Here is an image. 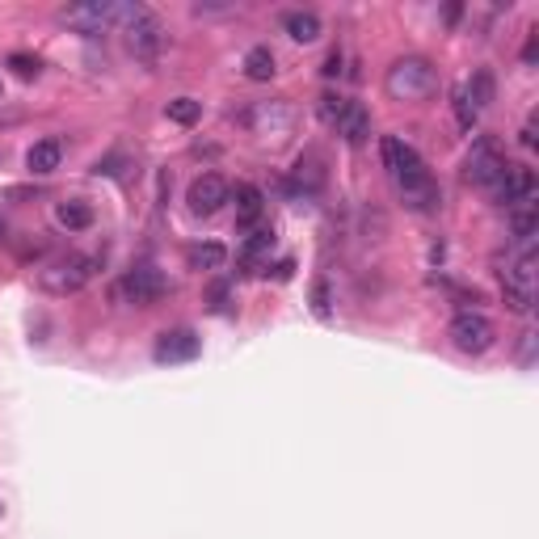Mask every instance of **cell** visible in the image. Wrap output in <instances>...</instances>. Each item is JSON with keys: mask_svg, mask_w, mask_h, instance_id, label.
<instances>
[{"mask_svg": "<svg viewBox=\"0 0 539 539\" xmlns=\"http://www.w3.org/2000/svg\"><path fill=\"white\" fill-rule=\"evenodd\" d=\"M379 156H384V169L392 177V186L401 190V198L413 211H434L438 207V186H434V177H430L426 161L417 156L413 144H405L401 135H384Z\"/></svg>", "mask_w": 539, "mask_h": 539, "instance_id": "1", "label": "cell"}, {"mask_svg": "<svg viewBox=\"0 0 539 539\" xmlns=\"http://www.w3.org/2000/svg\"><path fill=\"white\" fill-rule=\"evenodd\" d=\"M384 89H388L392 102H426V97L438 89V72L426 55H405L388 68Z\"/></svg>", "mask_w": 539, "mask_h": 539, "instance_id": "2", "label": "cell"}, {"mask_svg": "<svg viewBox=\"0 0 539 539\" xmlns=\"http://www.w3.org/2000/svg\"><path fill=\"white\" fill-rule=\"evenodd\" d=\"M93 257L85 253H68V257H55V262H47L43 270H38V287H43L47 295H76L89 278H93Z\"/></svg>", "mask_w": 539, "mask_h": 539, "instance_id": "3", "label": "cell"}, {"mask_svg": "<svg viewBox=\"0 0 539 539\" xmlns=\"http://www.w3.org/2000/svg\"><path fill=\"white\" fill-rule=\"evenodd\" d=\"M123 26H127L131 55L139 59V64H156V55H161V47H165V30H161V22H156V13L144 9V5H127Z\"/></svg>", "mask_w": 539, "mask_h": 539, "instance_id": "4", "label": "cell"}, {"mask_svg": "<svg viewBox=\"0 0 539 539\" xmlns=\"http://www.w3.org/2000/svg\"><path fill=\"white\" fill-rule=\"evenodd\" d=\"M502 291H506V308L510 312L527 316L535 308V249H523L502 270Z\"/></svg>", "mask_w": 539, "mask_h": 539, "instance_id": "5", "label": "cell"}, {"mask_svg": "<svg viewBox=\"0 0 539 539\" xmlns=\"http://www.w3.org/2000/svg\"><path fill=\"white\" fill-rule=\"evenodd\" d=\"M165 291H169V278L156 270V266H135V270L123 274V283L114 287V295L123 299V304H131V308H152V304H161Z\"/></svg>", "mask_w": 539, "mask_h": 539, "instance_id": "6", "label": "cell"}, {"mask_svg": "<svg viewBox=\"0 0 539 539\" xmlns=\"http://www.w3.org/2000/svg\"><path fill=\"white\" fill-rule=\"evenodd\" d=\"M123 17H127V5H106V0H89V5H68V9H59V22L72 26V30H81L85 38L106 34L114 22H123Z\"/></svg>", "mask_w": 539, "mask_h": 539, "instance_id": "7", "label": "cell"}, {"mask_svg": "<svg viewBox=\"0 0 539 539\" xmlns=\"http://www.w3.org/2000/svg\"><path fill=\"white\" fill-rule=\"evenodd\" d=\"M506 156H502V148L493 144L489 135H481L472 144V152H468V161H464V177L472 186H481V190H493L497 182H502V173H506Z\"/></svg>", "mask_w": 539, "mask_h": 539, "instance_id": "8", "label": "cell"}, {"mask_svg": "<svg viewBox=\"0 0 539 539\" xmlns=\"http://www.w3.org/2000/svg\"><path fill=\"white\" fill-rule=\"evenodd\" d=\"M447 337H451V346H455L459 354H485V350H493V342H497L489 316H481V312H455Z\"/></svg>", "mask_w": 539, "mask_h": 539, "instance_id": "9", "label": "cell"}, {"mask_svg": "<svg viewBox=\"0 0 539 539\" xmlns=\"http://www.w3.org/2000/svg\"><path fill=\"white\" fill-rule=\"evenodd\" d=\"M228 198H232V186L224 182V177H219V173H203V177H194V182H190L186 203H190L194 215L207 219V215H215L219 207H224Z\"/></svg>", "mask_w": 539, "mask_h": 539, "instance_id": "10", "label": "cell"}, {"mask_svg": "<svg viewBox=\"0 0 539 539\" xmlns=\"http://www.w3.org/2000/svg\"><path fill=\"white\" fill-rule=\"evenodd\" d=\"M489 194L502 207H527V203H535V173L527 165H506L502 182H497Z\"/></svg>", "mask_w": 539, "mask_h": 539, "instance_id": "11", "label": "cell"}, {"mask_svg": "<svg viewBox=\"0 0 539 539\" xmlns=\"http://www.w3.org/2000/svg\"><path fill=\"white\" fill-rule=\"evenodd\" d=\"M291 123H295V114L283 102H257L249 110V127H253L257 139H274V144H278V139L291 131Z\"/></svg>", "mask_w": 539, "mask_h": 539, "instance_id": "12", "label": "cell"}, {"mask_svg": "<svg viewBox=\"0 0 539 539\" xmlns=\"http://www.w3.org/2000/svg\"><path fill=\"white\" fill-rule=\"evenodd\" d=\"M198 350H203V337H198L194 329H169L156 337V363H190V358H198Z\"/></svg>", "mask_w": 539, "mask_h": 539, "instance_id": "13", "label": "cell"}, {"mask_svg": "<svg viewBox=\"0 0 539 539\" xmlns=\"http://www.w3.org/2000/svg\"><path fill=\"white\" fill-rule=\"evenodd\" d=\"M337 135H342L346 139V144H367V135H371V114L363 110V106H358V102H346L342 106V114H337Z\"/></svg>", "mask_w": 539, "mask_h": 539, "instance_id": "14", "label": "cell"}, {"mask_svg": "<svg viewBox=\"0 0 539 539\" xmlns=\"http://www.w3.org/2000/svg\"><path fill=\"white\" fill-rule=\"evenodd\" d=\"M59 161H64V144H59V139H38V144L26 152V169H30L34 177L55 173Z\"/></svg>", "mask_w": 539, "mask_h": 539, "instance_id": "15", "label": "cell"}, {"mask_svg": "<svg viewBox=\"0 0 539 539\" xmlns=\"http://www.w3.org/2000/svg\"><path fill=\"white\" fill-rule=\"evenodd\" d=\"M283 30L295 38V43H316V38H321V17H316V9H287Z\"/></svg>", "mask_w": 539, "mask_h": 539, "instance_id": "16", "label": "cell"}, {"mask_svg": "<svg viewBox=\"0 0 539 539\" xmlns=\"http://www.w3.org/2000/svg\"><path fill=\"white\" fill-rule=\"evenodd\" d=\"M262 211H266V194L257 190V186H236V224L241 228H253L257 219H262Z\"/></svg>", "mask_w": 539, "mask_h": 539, "instance_id": "17", "label": "cell"}, {"mask_svg": "<svg viewBox=\"0 0 539 539\" xmlns=\"http://www.w3.org/2000/svg\"><path fill=\"white\" fill-rule=\"evenodd\" d=\"M510 232H514V241L531 249L535 245V232H539V207L527 203V207H510Z\"/></svg>", "mask_w": 539, "mask_h": 539, "instance_id": "18", "label": "cell"}, {"mask_svg": "<svg viewBox=\"0 0 539 539\" xmlns=\"http://www.w3.org/2000/svg\"><path fill=\"white\" fill-rule=\"evenodd\" d=\"M224 262H228V249L224 245H190L186 249V266L190 270L215 274V270H224Z\"/></svg>", "mask_w": 539, "mask_h": 539, "instance_id": "19", "label": "cell"}, {"mask_svg": "<svg viewBox=\"0 0 539 539\" xmlns=\"http://www.w3.org/2000/svg\"><path fill=\"white\" fill-rule=\"evenodd\" d=\"M55 219H59V228H68V232H85L93 224V207L89 203H59L55 207Z\"/></svg>", "mask_w": 539, "mask_h": 539, "instance_id": "20", "label": "cell"}, {"mask_svg": "<svg viewBox=\"0 0 539 539\" xmlns=\"http://www.w3.org/2000/svg\"><path fill=\"white\" fill-rule=\"evenodd\" d=\"M274 72H278L274 51L270 47H249V55H245V76L249 81H270Z\"/></svg>", "mask_w": 539, "mask_h": 539, "instance_id": "21", "label": "cell"}, {"mask_svg": "<svg viewBox=\"0 0 539 539\" xmlns=\"http://www.w3.org/2000/svg\"><path fill=\"white\" fill-rule=\"evenodd\" d=\"M165 114L177 127H194L198 118H203V102H194V97H173V102L165 106Z\"/></svg>", "mask_w": 539, "mask_h": 539, "instance_id": "22", "label": "cell"}, {"mask_svg": "<svg viewBox=\"0 0 539 539\" xmlns=\"http://www.w3.org/2000/svg\"><path fill=\"white\" fill-rule=\"evenodd\" d=\"M464 89H468V97H472V106L485 110V106L493 102V72H489V68H476L472 81H464Z\"/></svg>", "mask_w": 539, "mask_h": 539, "instance_id": "23", "label": "cell"}, {"mask_svg": "<svg viewBox=\"0 0 539 539\" xmlns=\"http://www.w3.org/2000/svg\"><path fill=\"white\" fill-rule=\"evenodd\" d=\"M274 249V232L270 228H262V232H253L249 236V241H245V249H241V266H257V262H262V257Z\"/></svg>", "mask_w": 539, "mask_h": 539, "instance_id": "24", "label": "cell"}, {"mask_svg": "<svg viewBox=\"0 0 539 539\" xmlns=\"http://www.w3.org/2000/svg\"><path fill=\"white\" fill-rule=\"evenodd\" d=\"M451 106H455V123L464 127V131H472V127H476V118H481V110L472 106V97H468V89H464V85H459V89L451 93Z\"/></svg>", "mask_w": 539, "mask_h": 539, "instance_id": "25", "label": "cell"}, {"mask_svg": "<svg viewBox=\"0 0 539 539\" xmlns=\"http://www.w3.org/2000/svg\"><path fill=\"white\" fill-rule=\"evenodd\" d=\"M9 68H13L17 76H22V81H34L38 68H43V64H38L34 55H22V51H17V55H9Z\"/></svg>", "mask_w": 539, "mask_h": 539, "instance_id": "26", "label": "cell"}, {"mask_svg": "<svg viewBox=\"0 0 539 539\" xmlns=\"http://www.w3.org/2000/svg\"><path fill=\"white\" fill-rule=\"evenodd\" d=\"M312 312L329 321V283H312Z\"/></svg>", "mask_w": 539, "mask_h": 539, "instance_id": "27", "label": "cell"}, {"mask_svg": "<svg viewBox=\"0 0 539 539\" xmlns=\"http://www.w3.org/2000/svg\"><path fill=\"white\" fill-rule=\"evenodd\" d=\"M535 55H539V30L527 34V47H523V64H535Z\"/></svg>", "mask_w": 539, "mask_h": 539, "instance_id": "28", "label": "cell"}, {"mask_svg": "<svg viewBox=\"0 0 539 539\" xmlns=\"http://www.w3.org/2000/svg\"><path fill=\"white\" fill-rule=\"evenodd\" d=\"M342 72V51H333L329 59H325V76H337Z\"/></svg>", "mask_w": 539, "mask_h": 539, "instance_id": "29", "label": "cell"}, {"mask_svg": "<svg viewBox=\"0 0 539 539\" xmlns=\"http://www.w3.org/2000/svg\"><path fill=\"white\" fill-rule=\"evenodd\" d=\"M523 148H535V127H531V123L523 127Z\"/></svg>", "mask_w": 539, "mask_h": 539, "instance_id": "30", "label": "cell"}]
</instances>
